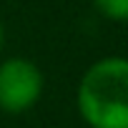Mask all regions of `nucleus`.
<instances>
[{
	"label": "nucleus",
	"instance_id": "7ed1b4c3",
	"mask_svg": "<svg viewBox=\"0 0 128 128\" xmlns=\"http://www.w3.org/2000/svg\"><path fill=\"white\" fill-rule=\"evenodd\" d=\"M96 10L113 20V23H128V0H93Z\"/></svg>",
	"mask_w": 128,
	"mask_h": 128
},
{
	"label": "nucleus",
	"instance_id": "f257e3e1",
	"mask_svg": "<svg viewBox=\"0 0 128 128\" xmlns=\"http://www.w3.org/2000/svg\"><path fill=\"white\" fill-rule=\"evenodd\" d=\"M76 106L90 128H128V58L96 60L78 83Z\"/></svg>",
	"mask_w": 128,
	"mask_h": 128
},
{
	"label": "nucleus",
	"instance_id": "20e7f679",
	"mask_svg": "<svg viewBox=\"0 0 128 128\" xmlns=\"http://www.w3.org/2000/svg\"><path fill=\"white\" fill-rule=\"evenodd\" d=\"M3 45H5V28H3V23H0V50H3Z\"/></svg>",
	"mask_w": 128,
	"mask_h": 128
},
{
	"label": "nucleus",
	"instance_id": "f03ea898",
	"mask_svg": "<svg viewBox=\"0 0 128 128\" xmlns=\"http://www.w3.org/2000/svg\"><path fill=\"white\" fill-rule=\"evenodd\" d=\"M45 80L40 68L28 58H8L0 63V110L20 116L43 96Z\"/></svg>",
	"mask_w": 128,
	"mask_h": 128
}]
</instances>
